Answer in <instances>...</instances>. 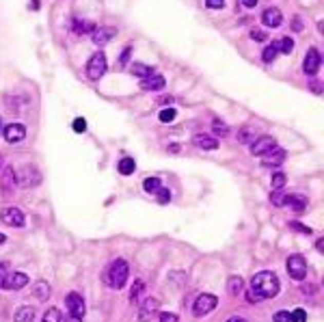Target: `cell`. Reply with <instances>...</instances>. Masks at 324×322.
<instances>
[{
	"mask_svg": "<svg viewBox=\"0 0 324 322\" xmlns=\"http://www.w3.org/2000/svg\"><path fill=\"white\" fill-rule=\"evenodd\" d=\"M279 290H281L279 279H277L275 273H270V271H262V273L253 275V279H251V292H253L259 300L277 296Z\"/></svg>",
	"mask_w": 324,
	"mask_h": 322,
	"instance_id": "1",
	"label": "cell"
},
{
	"mask_svg": "<svg viewBox=\"0 0 324 322\" xmlns=\"http://www.w3.org/2000/svg\"><path fill=\"white\" fill-rule=\"evenodd\" d=\"M128 277H130V264L123 257H117L108 268V286L112 290H123L125 283H128Z\"/></svg>",
	"mask_w": 324,
	"mask_h": 322,
	"instance_id": "2",
	"label": "cell"
},
{
	"mask_svg": "<svg viewBox=\"0 0 324 322\" xmlns=\"http://www.w3.org/2000/svg\"><path fill=\"white\" fill-rule=\"evenodd\" d=\"M106 54H104L102 50H98L96 54H91V59H89V63H87V78L89 80H100L104 74H106Z\"/></svg>",
	"mask_w": 324,
	"mask_h": 322,
	"instance_id": "3",
	"label": "cell"
},
{
	"mask_svg": "<svg viewBox=\"0 0 324 322\" xmlns=\"http://www.w3.org/2000/svg\"><path fill=\"white\" fill-rule=\"evenodd\" d=\"M39 182H41V173L35 167H30V164H26V167L15 171V186H22V188H35Z\"/></svg>",
	"mask_w": 324,
	"mask_h": 322,
	"instance_id": "4",
	"label": "cell"
},
{
	"mask_svg": "<svg viewBox=\"0 0 324 322\" xmlns=\"http://www.w3.org/2000/svg\"><path fill=\"white\" fill-rule=\"evenodd\" d=\"M216 305H218V298L214 294H199L195 300V305H193V314L197 318H203L207 314H212L216 309Z\"/></svg>",
	"mask_w": 324,
	"mask_h": 322,
	"instance_id": "5",
	"label": "cell"
},
{
	"mask_svg": "<svg viewBox=\"0 0 324 322\" xmlns=\"http://www.w3.org/2000/svg\"><path fill=\"white\" fill-rule=\"evenodd\" d=\"M285 266H288V275L294 279V281H302V279L307 277V262L302 255H298V253L290 255Z\"/></svg>",
	"mask_w": 324,
	"mask_h": 322,
	"instance_id": "6",
	"label": "cell"
},
{
	"mask_svg": "<svg viewBox=\"0 0 324 322\" xmlns=\"http://www.w3.org/2000/svg\"><path fill=\"white\" fill-rule=\"evenodd\" d=\"M158 311H160V303L154 296H147L139 303V318L137 320L139 322H151L156 316H158Z\"/></svg>",
	"mask_w": 324,
	"mask_h": 322,
	"instance_id": "7",
	"label": "cell"
},
{
	"mask_svg": "<svg viewBox=\"0 0 324 322\" xmlns=\"http://www.w3.org/2000/svg\"><path fill=\"white\" fill-rule=\"evenodd\" d=\"M0 221H3L5 225H9V227H22L26 223V216L20 207L9 205V207H3V210H0Z\"/></svg>",
	"mask_w": 324,
	"mask_h": 322,
	"instance_id": "8",
	"label": "cell"
},
{
	"mask_svg": "<svg viewBox=\"0 0 324 322\" xmlns=\"http://www.w3.org/2000/svg\"><path fill=\"white\" fill-rule=\"evenodd\" d=\"M65 305H67V311L71 318H82L87 311V305H85V298H82L78 292H69L65 296Z\"/></svg>",
	"mask_w": 324,
	"mask_h": 322,
	"instance_id": "9",
	"label": "cell"
},
{
	"mask_svg": "<svg viewBox=\"0 0 324 322\" xmlns=\"http://www.w3.org/2000/svg\"><path fill=\"white\" fill-rule=\"evenodd\" d=\"M320 65H322V54H320V50L309 48L307 54H305V61H302V69H305V74L316 76L318 69H320Z\"/></svg>",
	"mask_w": 324,
	"mask_h": 322,
	"instance_id": "10",
	"label": "cell"
},
{
	"mask_svg": "<svg viewBox=\"0 0 324 322\" xmlns=\"http://www.w3.org/2000/svg\"><path fill=\"white\" fill-rule=\"evenodd\" d=\"M275 147H277V141H275L273 137H259V139H255L253 143H251V154H253V156H259V158H262L264 154L273 151Z\"/></svg>",
	"mask_w": 324,
	"mask_h": 322,
	"instance_id": "11",
	"label": "cell"
},
{
	"mask_svg": "<svg viewBox=\"0 0 324 322\" xmlns=\"http://www.w3.org/2000/svg\"><path fill=\"white\" fill-rule=\"evenodd\" d=\"M5 141L9 143H20V141H24L26 137V126L24 123H9V126H5Z\"/></svg>",
	"mask_w": 324,
	"mask_h": 322,
	"instance_id": "12",
	"label": "cell"
},
{
	"mask_svg": "<svg viewBox=\"0 0 324 322\" xmlns=\"http://www.w3.org/2000/svg\"><path fill=\"white\" fill-rule=\"evenodd\" d=\"M164 85H166L164 76L156 74V71H154L151 76H145V78H141V82H139V87H141L143 91H160V89H164Z\"/></svg>",
	"mask_w": 324,
	"mask_h": 322,
	"instance_id": "13",
	"label": "cell"
},
{
	"mask_svg": "<svg viewBox=\"0 0 324 322\" xmlns=\"http://www.w3.org/2000/svg\"><path fill=\"white\" fill-rule=\"evenodd\" d=\"M262 22L268 28H277V26L283 24V13H281L277 7H268V9H264V13H262Z\"/></svg>",
	"mask_w": 324,
	"mask_h": 322,
	"instance_id": "14",
	"label": "cell"
},
{
	"mask_svg": "<svg viewBox=\"0 0 324 322\" xmlns=\"http://www.w3.org/2000/svg\"><path fill=\"white\" fill-rule=\"evenodd\" d=\"M115 35H117V28L115 26H100V28L93 30V44L104 46V44H108Z\"/></svg>",
	"mask_w": 324,
	"mask_h": 322,
	"instance_id": "15",
	"label": "cell"
},
{
	"mask_svg": "<svg viewBox=\"0 0 324 322\" xmlns=\"http://www.w3.org/2000/svg\"><path fill=\"white\" fill-rule=\"evenodd\" d=\"M283 160H285V149H281V147H275L273 151H268V154L262 156L264 167H279Z\"/></svg>",
	"mask_w": 324,
	"mask_h": 322,
	"instance_id": "16",
	"label": "cell"
},
{
	"mask_svg": "<svg viewBox=\"0 0 324 322\" xmlns=\"http://www.w3.org/2000/svg\"><path fill=\"white\" fill-rule=\"evenodd\" d=\"M26 283H28V275L26 273H9L7 281H5V288L7 290H22V288H26Z\"/></svg>",
	"mask_w": 324,
	"mask_h": 322,
	"instance_id": "17",
	"label": "cell"
},
{
	"mask_svg": "<svg viewBox=\"0 0 324 322\" xmlns=\"http://www.w3.org/2000/svg\"><path fill=\"white\" fill-rule=\"evenodd\" d=\"M193 145H197L199 149H205V151L218 149V141L212 137V134H197V137L193 139Z\"/></svg>",
	"mask_w": 324,
	"mask_h": 322,
	"instance_id": "18",
	"label": "cell"
},
{
	"mask_svg": "<svg viewBox=\"0 0 324 322\" xmlns=\"http://www.w3.org/2000/svg\"><path fill=\"white\" fill-rule=\"evenodd\" d=\"M0 188L7 197L13 195V188H15V171L13 167H5V175H3V182H0Z\"/></svg>",
	"mask_w": 324,
	"mask_h": 322,
	"instance_id": "19",
	"label": "cell"
},
{
	"mask_svg": "<svg viewBox=\"0 0 324 322\" xmlns=\"http://www.w3.org/2000/svg\"><path fill=\"white\" fill-rule=\"evenodd\" d=\"M145 281L143 279H137V281L132 283V288H130V294H128V298H130V305H139L141 300H143V296H145Z\"/></svg>",
	"mask_w": 324,
	"mask_h": 322,
	"instance_id": "20",
	"label": "cell"
},
{
	"mask_svg": "<svg viewBox=\"0 0 324 322\" xmlns=\"http://www.w3.org/2000/svg\"><path fill=\"white\" fill-rule=\"evenodd\" d=\"M35 318H37V311H35V307H30V305L17 307L15 314H13V322H33Z\"/></svg>",
	"mask_w": 324,
	"mask_h": 322,
	"instance_id": "21",
	"label": "cell"
},
{
	"mask_svg": "<svg viewBox=\"0 0 324 322\" xmlns=\"http://www.w3.org/2000/svg\"><path fill=\"white\" fill-rule=\"evenodd\" d=\"M285 205H290L296 214H300L307 207V201H305L302 195H285Z\"/></svg>",
	"mask_w": 324,
	"mask_h": 322,
	"instance_id": "22",
	"label": "cell"
},
{
	"mask_svg": "<svg viewBox=\"0 0 324 322\" xmlns=\"http://www.w3.org/2000/svg\"><path fill=\"white\" fill-rule=\"evenodd\" d=\"M71 30L78 33V35H87V33H93V30H96V24L89 22V20H74Z\"/></svg>",
	"mask_w": 324,
	"mask_h": 322,
	"instance_id": "23",
	"label": "cell"
},
{
	"mask_svg": "<svg viewBox=\"0 0 324 322\" xmlns=\"http://www.w3.org/2000/svg\"><path fill=\"white\" fill-rule=\"evenodd\" d=\"M33 296L39 298V303H44V300L50 298V286L46 281H37L35 288H33Z\"/></svg>",
	"mask_w": 324,
	"mask_h": 322,
	"instance_id": "24",
	"label": "cell"
},
{
	"mask_svg": "<svg viewBox=\"0 0 324 322\" xmlns=\"http://www.w3.org/2000/svg\"><path fill=\"white\" fill-rule=\"evenodd\" d=\"M242 290H244V279L242 277H232V279H229V283H227V292L229 294L238 296Z\"/></svg>",
	"mask_w": 324,
	"mask_h": 322,
	"instance_id": "25",
	"label": "cell"
},
{
	"mask_svg": "<svg viewBox=\"0 0 324 322\" xmlns=\"http://www.w3.org/2000/svg\"><path fill=\"white\" fill-rule=\"evenodd\" d=\"M273 46L277 48V52H283V54H290L292 48H294V41H292V37H281V39H277V41H275Z\"/></svg>",
	"mask_w": 324,
	"mask_h": 322,
	"instance_id": "26",
	"label": "cell"
},
{
	"mask_svg": "<svg viewBox=\"0 0 324 322\" xmlns=\"http://www.w3.org/2000/svg\"><path fill=\"white\" fill-rule=\"evenodd\" d=\"M130 74L132 76H139V78H145V76H151L154 74V69L149 65H143V63H134L130 67Z\"/></svg>",
	"mask_w": 324,
	"mask_h": 322,
	"instance_id": "27",
	"label": "cell"
},
{
	"mask_svg": "<svg viewBox=\"0 0 324 322\" xmlns=\"http://www.w3.org/2000/svg\"><path fill=\"white\" fill-rule=\"evenodd\" d=\"M41 322H63L61 309H59V307H50V309H46V314H44V318H41Z\"/></svg>",
	"mask_w": 324,
	"mask_h": 322,
	"instance_id": "28",
	"label": "cell"
},
{
	"mask_svg": "<svg viewBox=\"0 0 324 322\" xmlns=\"http://www.w3.org/2000/svg\"><path fill=\"white\" fill-rule=\"evenodd\" d=\"M134 171H137V164H134L132 158H121L119 160V173L121 175H132Z\"/></svg>",
	"mask_w": 324,
	"mask_h": 322,
	"instance_id": "29",
	"label": "cell"
},
{
	"mask_svg": "<svg viewBox=\"0 0 324 322\" xmlns=\"http://www.w3.org/2000/svg\"><path fill=\"white\" fill-rule=\"evenodd\" d=\"M162 188V180H158V178H147L143 182V191L145 193H158Z\"/></svg>",
	"mask_w": 324,
	"mask_h": 322,
	"instance_id": "30",
	"label": "cell"
},
{
	"mask_svg": "<svg viewBox=\"0 0 324 322\" xmlns=\"http://www.w3.org/2000/svg\"><path fill=\"white\" fill-rule=\"evenodd\" d=\"M277 54H279L277 48H275L273 44H270V46H266L264 52H262V61H264V63H273V61L277 59Z\"/></svg>",
	"mask_w": 324,
	"mask_h": 322,
	"instance_id": "31",
	"label": "cell"
},
{
	"mask_svg": "<svg viewBox=\"0 0 324 322\" xmlns=\"http://www.w3.org/2000/svg\"><path fill=\"white\" fill-rule=\"evenodd\" d=\"M158 117H160L162 123H171V121L177 117V110H175V108H162Z\"/></svg>",
	"mask_w": 324,
	"mask_h": 322,
	"instance_id": "32",
	"label": "cell"
},
{
	"mask_svg": "<svg viewBox=\"0 0 324 322\" xmlns=\"http://www.w3.org/2000/svg\"><path fill=\"white\" fill-rule=\"evenodd\" d=\"M270 203L277 205V207H283V205H285V193L273 191V195H270Z\"/></svg>",
	"mask_w": 324,
	"mask_h": 322,
	"instance_id": "33",
	"label": "cell"
},
{
	"mask_svg": "<svg viewBox=\"0 0 324 322\" xmlns=\"http://www.w3.org/2000/svg\"><path fill=\"white\" fill-rule=\"evenodd\" d=\"M285 175L283 173H275L273 175V182H270V186H273V191H281V188H283V186H285Z\"/></svg>",
	"mask_w": 324,
	"mask_h": 322,
	"instance_id": "34",
	"label": "cell"
},
{
	"mask_svg": "<svg viewBox=\"0 0 324 322\" xmlns=\"http://www.w3.org/2000/svg\"><path fill=\"white\" fill-rule=\"evenodd\" d=\"M212 130L218 134V137H227V134H229V128L225 126L221 119H214V121H212Z\"/></svg>",
	"mask_w": 324,
	"mask_h": 322,
	"instance_id": "35",
	"label": "cell"
},
{
	"mask_svg": "<svg viewBox=\"0 0 324 322\" xmlns=\"http://www.w3.org/2000/svg\"><path fill=\"white\" fill-rule=\"evenodd\" d=\"M290 318H292V322H307V311L305 309H294L290 314Z\"/></svg>",
	"mask_w": 324,
	"mask_h": 322,
	"instance_id": "36",
	"label": "cell"
},
{
	"mask_svg": "<svg viewBox=\"0 0 324 322\" xmlns=\"http://www.w3.org/2000/svg\"><path fill=\"white\" fill-rule=\"evenodd\" d=\"M158 318L160 322H180V318H177L175 314H171V311H158Z\"/></svg>",
	"mask_w": 324,
	"mask_h": 322,
	"instance_id": "37",
	"label": "cell"
},
{
	"mask_svg": "<svg viewBox=\"0 0 324 322\" xmlns=\"http://www.w3.org/2000/svg\"><path fill=\"white\" fill-rule=\"evenodd\" d=\"M156 199H158L160 203H169L171 201V191L169 188H160L158 193H156Z\"/></svg>",
	"mask_w": 324,
	"mask_h": 322,
	"instance_id": "38",
	"label": "cell"
},
{
	"mask_svg": "<svg viewBox=\"0 0 324 322\" xmlns=\"http://www.w3.org/2000/svg\"><path fill=\"white\" fill-rule=\"evenodd\" d=\"M251 39H253V41H266L268 35H266V30H262V28H253V30H251Z\"/></svg>",
	"mask_w": 324,
	"mask_h": 322,
	"instance_id": "39",
	"label": "cell"
},
{
	"mask_svg": "<svg viewBox=\"0 0 324 322\" xmlns=\"http://www.w3.org/2000/svg\"><path fill=\"white\" fill-rule=\"evenodd\" d=\"M273 322H292V318H290V311H277V314L273 316Z\"/></svg>",
	"mask_w": 324,
	"mask_h": 322,
	"instance_id": "40",
	"label": "cell"
},
{
	"mask_svg": "<svg viewBox=\"0 0 324 322\" xmlns=\"http://www.w3.org/2000/svg\"><path fill=\"white\" fill-rule=\"evenodd\" d=\"M238 141L240 143H251V141H253V134H251V130L242 128V130H240V134H238Z\"/></svg>",
	"mask_w": 324,
	"mask_h": 322,
	"instance_id": "41",
	"label": "cell"
},
{
	"mask_svg": "<svg viewBox=\"0 0 324 322\" xmlns=\"http://www.w3.org/2000/svg\"><path fill=\"white\" fill-rule=\"evenodd\" d=\"M85 128H87V121H85V119H82V117L74 119V132L82 134V132H85Z\"/></svg>",
	"mask_w": 324,
	"mask_h": 322,
	"instance_id": "42",
	"label": "cell"
},
{
	"mask_svg": "<svg viewBox=\"0 0 324 322\" xmlns=\"http://www.w3.org/2000/svg\"><path fill=\"white\" fill-rule=\"evenodd\" d=\"M205 7L207 9H223L225 7V0H205Z\"/></svg>",
	"mask_w": 324,
	"mask_h": 322,
	"instance_id": "43",
	"label": "cell"
},
{
	"mask_svg": "<svg viewBox=\"0 0 324 322\" xmlns=\"http://www.w3.org/2000/svg\"><path fill=\"white\" fill-rule=\"evenodd\" d=\"M7 275H9V271H7V264H3V262H0V288H5Z\"/></svg>",
	"mask_w": 324,
	"mask_h": 322,
	"instance_id": "44",
	"label": "cell"
},
{
	"mask_svg": "<svg viewBox=\"0 0 324 322\" xmlns=\"http://www.w3.org/2000/svg\"><path fill=\"white\" fill-rule=\"evenodd\" d=\"M292 30H294V33H300V30H302V20L298 15L292 17Z\"/></svg>",
	"mask_w": 324,
	"mask_h": 322,
	"instance_id": "45",
	"label": "cell"
},
{
	"mask_svg": "<svg viewBox=\"0 0 324 322\" xmlns=\"http://www.w3.org/2000/svg\"><path fill=\"white\" fill-rule=\"evenodd\" d=\"M130 54H132V48H125V50L121 52V59H119V67H123L125 63H128V59H130Z\"/></svg>",
	"mask_w": 324,
	"mask_h": 322,
	"instance_id": "46",
	"label": "cell"
},
{
	"mask_svg": "<svg viewBox=\"0 0 324 322\" xmlns=\"http://www.w3.org/2000/svg\"><path fill=\"white\" fill-rule=\"evenodd\" d=\"M290 227H292V230H298V232H302V234H311V230H309V227H305V225H298V223H290Z\"/></svg>",
	"mask_w": 324,
	"mask_h": 322,
	"instance_id": "47",
	"label": "cell"
},
{
	"mask_svg": "<svg viewBox=\"0 0 324 322\" xmlns=\"http://www.w3.org/2000/svg\"><path fill=\"white\" fill-rule=\"evenodd\" d=\"M244 296H246V300H249V303H259V298H257L253 292H251V290H246V294H244Z\"/></svg>",
	"mask_w": 324,
	"mask_h": 322,
	"instance_id": "48",
	"label": "cell"
},
{
	"mask_svg": "<svg viewBox=\"0 0 324 322\" xmlns=\"http://www.w3.org/2000/svg\"><path fill=\"white\" fill-rule=\"evenodd\" d=\"M169 277H171V279H177V281H180V283H177V286H182V281H184V279H186V275H184V273H171Z\"/></svg>",
	"mask_w": 324,
	"mask_h": 322,
	"instance_id": "49",
	"label": "cell"
},
{
	"mask_svg": "<svg viewBox=\"0 0 324 322\" xmlns=\"http://www.w3.org/2000/svg\"><path fill=\"white\" fill-rule=\"evenodd\" d=\"M240 3H242V7H246V9H253L257 5V0H240Z\"/></svg>",
	"mask_w": 324,
	"mask_h": 322,
	"instance_id": "50",
	"label": "cell"
},
{
	"mask_svg": "<svg viewBox=\"0 0 324 322\" xmlns=\"http://www.w3.org/2000/svg\"><path fill=\"white\" fill-rule=\"evenodd\" d=\"M169 151H171V154H180V151H182V147H180V143H171V147H169Z\"/></svg>",
	"mask_w": 324,
	"mask_h": 322,
	"instance_id": "51",
	"label": "cell"
},
{
	"mask_svg": "<svg viewBox=\"0 0 324 322\" xmlns=\"http://www.w3.org/2000/svg\"><path fill=\"white\" fill-rule=\"evenodd\" d=\"M227 322H246V320H244L242 316H234V318H229Z\"/></svg>",
	"mask_w": 324,
	"mask_h": 322,
	"instance_id": "52",
	"label": "cell"
},
{
	"mask_svg": "<svg viewBox=\"0 0 324 322\" xmlns=\"http://www.w3.org/2000/svg\"><path fill=\"white\" fill-rule=\"evenodd\" d=\"M7 242V236L5 234H0V244H5Z\"/></svg>",
	"mask_w": 324,
	"mask_h": 322,
	"instance_id": "53",
	"label": "cell"
},
{
	"mask_svg": "<svg viewBox=\"0 0 324 322\" xmlns=\"http://www.w3.org/2000/svg\"><path fill=\"white\" fill-rule=\"evenodd\" d=\"M67 322H82V318H71V316H69V320H67Z\"/></svg>",
	"mask_w": 324,
	"mask_h": 322,
	"instance_id": "54",
	"label": "cell"
},
{
	"mask_svg": "<svg viewBox=\"0 0 324 322\" xmlns=\"http://www.w3.org/2000/svg\"><path fill=\"white\" fill-rule=\"evenodd\" d=\"M3 164H5V158H3V154H0V169H3Z\"/></svg>",
	"mask_w": 324,
	"mask_h": 322,
	"instance_id": "55",
	"label": "cell"
},
{
	"mask_svg": "<svg viewBox=\"0 0 324 322\" xmlns=\"http://www.w3.org/2000/svg\"><path fill=\"white\" fill-rule=\"evenodd\" d=\"M0 128H3V126H0Z\"/></svg>",
	"mask_w": 324,
	"mask_h": 322,
	"instance_id": "56",
	"label": "cell"
}]
</instances>
